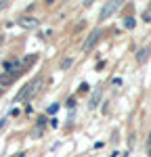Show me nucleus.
<instances>
[{
  "label": "nucleus",
  "instance_id": "2",
  "mask_svg": "<svg viewBox=\"0 0 151 157\" xmlns=\"http://www.w3.org/2000/svg\"><path fill=\"white\" fill-rule=\"evenodd\" d=\"M120 9V2H107L105 6H103V11H101V19H107L111 13H115Z\"/></svg>",
  "mask_w": 151,
  "mask_h": 157
},
{
  "label": "nucleus",
  "instance_id": "7",
  "mask_svg": "<svg viewBox=\"0 0 151 157\" xmlns=\"http://www.w3.org/2000/svg\"><path fill=\"white\" fill-rule=\"evenodd\" d=\"M0 82H2V84H9V82H13V75H2Z\"/></svg>",
  "mask_w": 151,
  "mask_h": 157
},
{
  "label": "nucleus",
  "instance_id": "5",
  "mask_svg": "<svg viewBox=\"0 0 151 157\" xmlns=\"http://www.w3.org/2000/svg\"><path fill=\"white\" fill-rule=\"evenodd\" d=\"M147 52H149L147 48H141V50H138V55H137V61L141 63V65H143V63L147 61Z\"/></svg>",
  "mask_w": 151,
  "mask_h": 157
},
{
  "label": "nucleus",
  "instance_id": "3",
  "mask_svg": "<svg viewBox=\"0 0 151 157\" xmlns=\"http://www.w3.org/2000/svg\"><path fill=\"white\" fill-rule=\"evenodd\" d=\"M99 36H101L99 29H92V32H90V36L86 38V42H84V50H90V48H92V44L99 40Z\"/></svg>",
  "mask_w": 151,
  "mask_h": 157
},
{
  "label": "nucleus",
  "instance_id": "6",
  "mask_svg": "<svg viewBox=\"0 0 151 157\" xmlns=\"http://www.w3.org/2000/svg\"><path fill=\"white\" fill-rule=\"evenodd\" d=\"M97 101H99V92L92 94V98H90V107H97Z\"/></svg>",
  "mask_w": 151,
  "mask_h": 157
},
{
  "label": "nucleus",
  "instance_id": "8",
  "mask_svg": "<svg viewBox=\"0 0 151 157\" xmlns=\"http://www.w3.org/2000/svg\"><path fill=\"white\" fill-rule=\"evenodd\" d=\"M126 27H134V19L132 17H126Z\"/></svg>",
  "mask_w": 151,
  "mask_h": 157
},
{
  "label": "nucleus",
  "instance_id": "10",
  "mask_svg": "<svg viewBox=\"0 0 151 157\" xmlns=\"http://www.w3.org/2000/svg\"><path fill=\"white\" fill-rule=\"evenodd\" d=\"M69 65H72V59H65V61H63V63H61V67H63V69H67Z\"/></svg>",
  "mask_w": 151,
  "mask_h": 157
},
{
  "label": "nucleus",
  "instance_id": "4",
  "mask_svg": "<svg viewBox=\"0 0 151 157\" xmlns=\"http://www.w3.org/2000/svg\"><path fill=\"white\" fill-rule=\"evenodd\" d=\"M21 25H23V27H38V21L34 17H23V19H21Z\"/></svg>",
  "mask_w": 151,
  "mask_h": 157
},
{
  "label": "nucleus",
  "instance_id": "1",
  "mask_svg": "<svg viewBox=\"0 0 151 157\" xmlns=\"http://www.w3.org/2000/svg\"><path fill=\"white\" fill-rule=\"evenodd\" d=\"M40 82H42V80H40V78H36V80H34V84H27L23 88V90H21V92H19V101H21V98H25V97H29V94H34V92H36L38 90V86H40Z\"/></svg>",
  "mask_w": 151,
  "mask_h": 157
},
{
  "label": "nucleus",
  "instance_id": "9",
  "mask_svg": "<svg viewBox=\"0 0 151 157\" xmlns=\"http://www.w3.org/2000/svg\"><path fill=\"white\" fill-rule=\"evenodd\" d=\"M36 61V55H32V57H25V65H32Z\"/></svg>",
  "mask_w": 151,
  "mask_h": 157
}]
</instances>
